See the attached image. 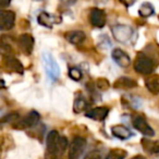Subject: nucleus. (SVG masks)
Wrapping results in <instances>:
<instances>
[{
    "label": "nucleus",
    "mask_w": 159,
    "mask_h": 159,
    "mask_svg": "<svg viewBox=\"0 0 159 159\" xmlns=\"http://www.w3.org/2000/svg\"><path fill=\"white\" fill-rule=\"evenodd\" d=\"M134 70L139 74H152L156 69V63L152 58L148 56L144 55V53L139 52L137 53L136 58L134 60Z\"/></svg>",
    "instance_id": "1"
},
{
    "label": "nucleus",
    "mask_w": 159,
    "mask_h": 159,
    "mask_svg": "<svg viewBox=\"0 0 159 159\" xmlns=\"http://www.w3.org/2000/svg\"><path fill=\"white\" fill-rule=\"evenodd\" d=\"M86 147V141L82 136H75L69 146V159H79Z\"/></svg>",
    "instance_id": "2"
},
{
    "label": "nucleus",
    "mask_w": 159,
    "mask_h": 159,
    "mask_svg": "<svg viewBox=\"0 0 159 159\" xmlns=\"http://www.w3.org/2000/svg\"><path fill=\"white\" fill-rule=\"evenodd\" d=\"M38 121H39V113L32 110L25 117H23L22 119L18 120L16 123H13V128L18 129V130H25V129L32 128L35 124H37Z\"/></svg>",
    "instance_id": "3"
},
{
    "label": "nucleus",
    "mask_w": 159,
    "mask_h": 159,
    "mask_svg": "<svg viewBox=\"0 0 159 159\" xmlns=\"http://www.w3.org/2000/svg\"><path fill=\"white\" fill-rule=\"evenodd\" d=\"M59 141H60V135L58 131L52 130L48 133L46 139V148L47 152L50 156H57L59 154Z\"/></svg>",
    "instance_id": "4"
},
{
    "label": "nucleus",
    "mask_w": 159,
    "mask_h": 159,
    "mask_svg": "<svg viewBox=\"0 0 159 159\" xmlns=\"http://www.w3.org/2000/svg\"><path fill=\"white\" fill-rule=\"evenodd\" d=\"M16 23V13L11 10L0 11V31H10Z\"/></svg>",
    "instance_id": "5"
},
{
    "label": "nucleus",
    "mask_w": 159,
    "mask_h": 159,
    "mask_svg": "<svg viewBox=\"0 0 159 159\" xmlns=\"http://www.w3.org/2000/svg\"><path fill=\"white\" fill-rule=\"evenodd\" d=\"M2 63L3 66L7 69H9L10 71H13L19 74H23L24 72V68H23V64L18 58L13 57L11 55H5L2 58Z\"/></svg>",
    "instance_id": "6"
},
{
    "label": "nucleus",
    "mask_w": 159,
    "mask_h": 159,
    "mask_svg": "<svg viewBox=\"0 0 159 159\" xmlns=\"http://www.w3.org/2000/svg\"><path fill=\"white\" fill-rule=\"evenodd\" d=\"M133 126L139 132H141L142 134L146 135V136H154L155 135V131L152 130V128L147 123L144 118L139 117V116H136V117L133 118L132 120Z\"/></svg>",
    "instance_id": "7"
},
{
    "label": "nucleus",
    "mask_w": 159,
    "mask_h": 159,
    "mask_svg": "<svg viewBox=\"0 0 159 159\" xmlns=\"http://www.w3.org/2000/svg\"><path fill=\"white\" fill-rule=\"evenodd\" d=\"M89 22L93 26L98 27V29L104 27L106 25V13L104 10L94 8L89 12Z\"/></svg>",
    "instance_id": "8"
},
{
    "label": "nucleus",
    "mask_w": 159,
    "mask_h": 159,
    "mask_svg": "<svg viewBox=\"0 0 159 159\" xmlns=\"http://www.w3.org/2000/svg\"><path fill=\"white\" fill-rule=\"evenodd\" d=\"M34 37L31 34H22V35L19 37L18 44L20 49L22 50V52H24L25 55H31L32 51L34 49Z\"/></svg>",
    "instance_id": "9"
},
{
    "label": "nucleus",
    "mask_w": 159,
    "mask_h": 159,
    "mask_svg": "<svg viewBox=\"0 0 159 159\" xmlns=\"http://www.w3.org/2000/svg\"><path fill=\"white\" fill-rule=\"evenodd\" d=\"M111 56H112V59L115 60L116 63L119 64L122 68H126V66H129L131 64V58L122 49L120 48L113 49Z\"/></svg>",
    "instance_id": "10"
},
{
    "label": "nucleus",
    "mask_w": 159,
    "mask_h": 159,
    "mask_svg": "<svg viewBox=\"0 0 159 159\" xmlns=\"http://www.w3.org/2000/svg\"><path fill=\"white\" fill-rule=\"evenodd\" d=\"M109 109L107 107H96L91 110H89L86 112V117L91 118L94 120H98V121H102L106 119V117L108 116Z\"/></svg>",
    "instance_id": "11"
},
{
    "label": "nucleus",
    "mask_w": 159,
    "mask_h": 159,
    "mask_svg": "<svg viewBox=\"0 0 159 159\" xmlns=\"http://www.w3.org/2000/svg\"><path fill=\"white\" fill-rule=\"evenodd\" d=\"M66 39L72 45H80L82 44L86 38V35L83 31H70L64 35Z\"/></svg>",
    "instance_id": "12"
},
{
    "label": "nucleus",
    "mask_w": 159,
    "mask_h": 159,
    "mask_svg": "<svg viewBox=\"0 0 159 159\" xmlns=\"http://www.w3.org/2000/svg\"><path fill=\"white\" fill-rule=\"evenodd\" d=\"M136 86H137V83L135 80L125 76L119 77L115 82V84H113V87L117 89H131Z\"/></svg>",
    "instance_id": "13"
},
{
    "label": "nucleus",
    "mask_w": 159,
    "mask_h": 159,
    "mask_svg": "<svg viewBox=\"0 0 159 159\" xmlns=\"http://www.w3.org/2000/svg\"><path fill=\"white\" fill-rule=\"evenodd\" d=\"M145 85L147 89L152 94H159V75L158 74H148L145 79Z\"/></svg>",
    "instance_id": "14"
},
{
    "label": "nucleus",
    "mask_w": 159,
    "mask_h": 159,
    "mask_svg": "<svg viewBox=\"0 0 159 159\" xmlns=\"http://www.w3.org/2000/svg\"><path fill=\"white\" fill-rule=\"evenodd\" d=\"M111 133L113 134V136L118 137L120 139H128L132 136V132L126 126L122 125V124L112 126L111 128Z\"/></svg>",
    "instance_id": "15"
},
{
    "label": "nucleus",
    "mask_w": 159,
    "mask_h": 159,
    "mask_svg": "<svg viewBox=\"0 0 159 159\" xmlns=\"http://www.w3.org/2000/svg\"><path fill=\"white\" fill-rule=\"evenodd\" d=\"M142 146L150 154H159V141H150L148 139H142Z\"/></svg>",
    "instance_id": "16"
},
{
    "label": "nucleus",
    "mask_w": 159,
    "mask_h": 159,
    "mask_svg": "<svg viewBox=\"0 0 159 159\" xmlns=\"http://www.w3.org/2000/svg\"><path fill=\"white\" fill-rule=\"evenodd\" d=\"M113 33L116 38H118L119 40H123L131 35V30L128 26H117L113 29Z\"/></svg>",
    "instance_id": "17"
},
{
    "label": "nucleus",
    "mask_w": 159,
    "mask_h": 159,
    "mask_svg": "<svg viewBox=\"0 0 159 159\" xmlns=\"http://www.w3.org/2000/svg\"><path fill=\"white\" fill-rule=\"evenodd\" d=\"M38 23L43 26H46V27H51L55 22V19L52 18V16H50L49 13L47 12H42V13L38 16Z\"/></svg>",
    "instance_id": "18"
},
{
    "label": "nucleus",
    "mask_w": 159,
    "mask_h": 159,
    "mask_svg": "<svg viewBox=\"0 0 159 159\" xmlns=\"http://www.w3.org/2000/svg\"><path fill=\"white\" fill-rule=\"evenodd\" d=\"M154 11H155L154 6H152V3L144 2V3H142L141 8H139V16H143V18H148V16H150L154 13Z\"/></svg>",
    "instance_id": "19"
},
{
    "label": "nucleus",
    "mask_w": 159,
    "mask_h": 159,
    "mask_svg": "<svg viewBox=\"0 0 159 159\" xmlns=\"http://www.w3.org/2000/svg\"><path fill=\"white\" fill-rule=\"evenodd\" d=\"M126 157V152L122 148H113L108 152L106 159H124Z\"/></svg>",
    "instance_id": "20"
},
{
    "label": "nucleus",
    "mask_w": 159,
    "mask_h": 159,
    "mask_svg": "<svg viewBox=\"0 0 159 159\" xmlns=\"http://www.w3.org/2000/svg\"><path fill=\"white\" fill-rule=\"evenodd\" d=\"M86 108H87V102L84 98L81 97V98H76V99H75L74 105H73V109H74L75 112L76 113L82 112V111L85 110Z\"/></svg>",
    "instance_id": "21"
},
{
    "label": "nucleus",
    "mask_w": 159,
    "mask_h": 159,
    "mask_svg": "<svg viewBox=\"0 0 159 159\" xmlns=\"http://www.w3.org/2000/svg\"><path fill=\"white\" fill-rule=\"evenodd\" d=\"M96 86H97V89L99 91L105 92V91H108V89L110 87V83L105 77H99V79L96 80Z\"/></svg>",
    "instance_id": "22"
},
{
    "label": "nucleus",
    "mask_w": 159,
    "mask_h": 159,
    "mask_svg": "<svg viewBox=\"0 0 159 159\" xmlns=\"http://www.w3.org/2000/svg\"><path fill=\"white\" fill-rule=\"evenodd\" d=\"M69 74H70L71 79H73L74 81H80V80L82 79V73H81V71L76 68L71 69L70 72H69Z\"/></svg>",
    "instance_id": "23"
},
{
    "label": "nucleus",
    "mask_w": 159,
    "mask_h": 159,
    "mask_svg": "<svg viewBox=\"0 0 159 159\" xmlns=\"http://www.w3.org/2000/svg\"><path fill=\"white\" fill-rule=\"evenodd\" d=\"M68 147V139L66 137L60 136V141H59V154L66 149Z\"/></svg>",
    "instance_id": "24"
},
{
    "label": "nucleus",
    "mask_w": 159,
    "mask_h": 159,
    "mask_svg": "<svg viewBox=\"0 0 159 159\" xmlns=\"http://www.w3.org/2000/svg\"><path fill=\"white\" fill-rule=\"evenodd\" d=\"M84 159H102V156H100V154L98 152L93 150V152H89V154L84 157Z\"/></svg>",
    "instance_id": "25"
},
{
    "label": "nucleus",
    "mask_w": 159,
    "mask_h": 159,
    "mask_svg": "<svg viewBox=\"0 0 159 159\" xmlns=\"http://www.w3.org/2000/svg\"><path fill=\"white\" fill-rule=\"evenodd\" d=\"M10 2H11V0H0V9L8 7L10 5Z\"/></svg>",
    "instance_id": "26"
},
{
    "label": "nucleus",
    "mask_w": 159,
    "mask_h": 159,
    "mask_svg": "<svg viewBox=\"0 0 159 159\" xmlns=\"http://www.w3.org/2000/svg\"><path fill=\"white\" fill-rule=\"evenodd\" d=\"M60 1L66 6H71V5H73V3L76 2V0H60Z\"/></svg>",
    "instance_id": "27"
},
{
    "label": "nucleus",
    "mask_w": 159,
    "mask_h": 159,
    "mask_svg": "<svg viewBox=\"0 0 159 159\" xmlns=\"http://www.w3.org/2000/svg\"><path fill=\"white\" fill-rule=\"evenodd\" d=\"M130 159H146V158L144 156H142V155H136V156L132 157V158H130Z\"/></svg>",
    "instance_id": "28"
},
{
    "label": "nucleus",
    "mask_w": 159,
    "mask_h": 159,
    "mask_svg": "<svg viewBox=\"0 0 159 159\" xmlns=\"http://www.w3.org/2000/svg\"><path fill=\"white\" fill-rule=\"evenodd\" d=\"M5 87V82H3V80H0V89H3Z\"/></svg>",
    "instance_id": "29"
}]
</instances>
